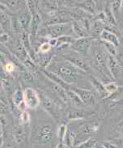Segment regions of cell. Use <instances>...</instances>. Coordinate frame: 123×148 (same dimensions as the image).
Instances as JSON below:
<instances>
[{"instance_id": "1", "label": "cell", "mask_w": 123, "mask_h": 148, "mask_svg": "<svg viewBox=\"0 0 123 148\" xmlns=\"http://www.w3.org/2000/svg\"><path fill=\"white\" fill-rule=\"evenodd\" d=\"M45 69L56 75L68 85L84 89H89V86H91L88 78L89 74L62 57L53 56Z\"/></svg>"}, {"instance_id": "35", "label": "cell", "mask_w": 123, "mask_h": 148, "mask_svg": "<svg viewBox=\"0 0 123 148\" xmlns=\"http://www.w3.org/2000/svg\"><path fill=\"white\" fill-rule=\"evenodd\" d=\"M119 57H120V58H119V61L121 62V64H122V65L123 67V52L119 56Z\"/></svg>"}, {"instance_id": "5", "label": "cell", "mask_w": 123, "mask_h": 148, "mask_svg": "<svg viewBox=\"0 0 123 148\" xmlns=\"http://www.w3.org/2000/svg\"><path fill=\"white\" fill-rule=\"evenodd\" d=\"M38 94L40 96L41 105L43 106L44 110L50 116H52L53 119L59 120V118L60 117V112L64 109L65 103L56 100L52 97H51L47 94H45L43 91L38 92Z\"/></svg>"}, {"instance_id": "3", "label": "cell", "mask_w": 123, "mask_h": 148, "mask_svg": "<svg viewBox=\"0 0 123 148\" xmlns=\"http://www.w3.org/2000/svg\"><path fill=\"white\" fill-rule=\"evenodd\" d=\"M73 34L74 35L73 24L69 23L45 25L38 31L37 36L50 40L52 38H58L62 36H72Z\"/></svg>"}, {"instance_id": "2", "label": "cell", "mask_w": 123, "mask_h": 148, "mask_svg": "<svg viewBox=\"0 0 123 148\" xmlns=\"http://www.w3.org/2000/svg\"><path fill=\"white\" fill-rule=\"evenodd\" d=\"M89 64L93 70V75L102 82L109 83L114 80L112 77L108 66V53L101 42H93L89 52ZM105 83V84H106Z\"/></svg>"}, {"instance_id": "29", "label": "cell", "mask_w": 123, "mask_h": 148, "mask_svg": "<svg viewBox=\"0 0 123 148\" xmlns=\"http://www.w3.org/2000/svg\"><path fill=\"white\" fill-rule=\"evenodd\" d=\"M16 68V64H14L12 61H8V62H7L5 64L4 67H3V69H4L3 71H5L7 73L12 74L13 72H15Z\"/></svg>"}, {"instance_id": "18", "label": "cell", "mask_w": 123, "mask_h": 148, "mask_svg": "<svg viewBox=\"0 0 123 148\" xmlns=\"http://www.w3.org/2000/svg\"><path fill=\"white\" fill-rule=\"evenodd\" d=\"M104 22L100 21V20H96L93 22L91 25V31H90V34L92 35V38H96L95 37L96 36H100L101 35L102 32L104 30Z\"/></svg>"}, {"instance_id": "8", "label": "cell", "mask_w": 123, "mask_h": 148, "mask_svg": "<svg viewBox=\"0 0 123 148\" xmlns=\"http://www.w3.org/2000/svg\"><path fill=\"white\" fill-rule=\"evenodd\" d=\"M69 90H73L78 95L85 106L89 107V108H93L96 105V98L91 90L74 86H70Z\"/></svg>"}, {"instance_id": "9", "label": "cell", "mask_w": 123, "mask_h": 148, "mask_svg": "<svg viewBox=\"0 0 123 148\" xmlns=\"http://www.w3.org/2000/svg\"><path fill=\"white\" fill-rule=\"evenodd\" d=\"M24 102L27 108L36 109L41 104L38 92L31 87L25 88L24 90Z\"/></svg>"}, {"instance_id": "24", "label": "cell", "mask_w": 123, "mask_h": 148, "mask_svg": "<svg viewBox=\"0 0 123 148\" xmlns=\"http://www.w3.org/2000/svg\"><path fill=\"white\" fill-rule=\"evenodd\" d=\"M123 97V86H119L118 90L115 92L114 94L109 95L107 99H109L110 100L113 102H118Z\"/></svg>"}, {"instance_id": "22", "label": "cell", "mask_w": 123, "mask_h": 148, "mask_svg": "<svg viewBox=\"0 0 123 148\" xmlns=\"http://www.w3.org/2000/svg\"><path fill=\"white\" fill-rule=\"evenodd\" d=\"M101 44L108 54H109L113 56H117V47L115 46H113V44L104 42V41H101Z\"/></svg>"}, {"instance_id": "16", "label": "cell", "mask_w": 123, "mask_h": 148, "mask_svg": "<svg viewBox=\"0 0 123 148\" xmlns=\"http://www.w3.org/2000/svg\"><path fill=\"white\" fill-rule=\"evenodd\" d=\"M1 29L4 33L9 34L12 29V19H11L8 12L1 9Z\"/></svg>"}, {"instance_id": "6", "label": "cell", "mask_w": 123, "mask_h": 148, "mask_svg": "<svg viewBox=\"0 0 123 148\" xmlns=\"http://www.w3.org/2000/svg\"><path fill=\"white\" fill-rule=\"evenodd\" d=\"M61 56L62 58H64L67 61L70 62L71 64H73L74 65L78 67V69L84 71L85 73H87V74H92L93 75V70L91 65H90L89 62L86 60L83 57L81 56V55H79L78 53L72 51L71 52L62 54Z\"/></svg>"}, {"instance_id": "13", "label": "cell", "mask_w": 123, "mask_h": 148, "mask_svg": "<svg viewBox=\"0 0 123 148\" xmlns=\"http://www.w3.org/2000/svg\"><path fill=\"white\" fill-rule=\"evenodd\" d=\"M89 112H87V110L79 108H68L66 112V116L69 121H80L85 119L86 117L89 116Z\"/></svg>"}, {"instance_id": "25", "label": "cell", "mask_w": 123, "mask_h": 148, "mask_svg": "<svg viewBox=\"0 0 123 148\" xmlns=\"http://www.w3.org/2000/svg\"><path fill=\"white\" fill-rule=\"evenodd\" d=\"M20 122H21V125H28L30 122L31 117L30 113L27 112V111H25L23 112L21 114V116H20Z\"/></svg>"}, {"instance_id": "21", "label": "cell", "mask_w": 123, "mask_h": 148, "mask_svg": "<svg viewBox=\"0 0 123 148\" xmlns=\"http://www.w3.org/2000/svg\"><path fill=\"white\" fill-rule=\"evenodd\" d=\"M67 132H68V127H67L66 125L61 124V125H59L57 129V132H56L59 142H64L65 141V136L67 134Z\"/></svg>"}, {"instance_id": "31", "label": "cell", "mask_w": 123, "mask_h": 148, "mask_svg": "<svg viewBox=\"0 0 123 148\" xmlns=\"http://www.w3.org/2000/svg\"><path fill=\"white\" fill-rule=\"evenodd\" d=\"M103 144L106 148H118V146L116 144H114L113 143H111V142H106Z\"/></svg>"}, {"instance_id": "17", "label": "cell", "mask_w": 123, "mask_h": 148, "mask_svg": "<svg viewBox=\"0 0 123 148\" xmlns=\"http://www.w3.org/2000/svg\"><path fill=\"white\" fill-rule=\"evenodd\" d=\"M100 39L104 42L113 44L116 47H118L120 44L118 37L109 29H104L102 32L101 35H100Z\"/></svg>"}, {"instance_id": "27", "label": "cell", "mask_w": 123, "mask_h": 148, "mask_svg": "<svg viewBox=\"0 0 123 148\" xmlns=\"http://www.w3.org/2000/svg\"><path fill=\"white\" fill-rule=\"evenodd\" d=\"M122 3L123 1H119V0H118V1H112L110 3L111 8H112V11H113V12L114 14V16L118 15L120 8L122 7Z\"/></svg>"}, {"instance_id": "15", "label": "cell", "mask_w": 123, "mask_h": 148, "mask_svg": "<svg viewBox=\"0 0 123 148\" xmlns=\"http://www.w3.org/2000/svg\"><path fill=\"white\" fill-rule=\"evenodd\" d=\"M1 4H5L7 8L8 9L10 12H20L22 9L26 8V2L23 1H17V0H6V1H1Z\"/></svg>"}, {"instance_id": "19", "label": "cell", "mask_w": 123, "mask_h": 148, "mask_svg": "<svg viewBox=\"0 0 123 148\" xmlns=\"http://www.w3.org/2000/svg\"><path fill=\"white\" fill-rule=\"evenodd\" d=\"M12 103L17 108L24 103V90L20 87L16 88L12 95Z\"/></svg>"}, {"instance_id": "12", "label": "cell", "mask_w": 123, "mask_h": 148, "mask_svg": "<svg viewBox=\"0 0 123 148\" xmlns=\"http://www.w3.org/2000/svg\"><path fill=\"white\" fill-rule=\"evenodd\" d=\"M17 19L23 31L28 33L30 29L31 22H32V14L27 7L25 8L22 9L21 11L19 12Z\"/></svg>"}, {"instance_id": "20", "label": "cell", "mask_w": 123, "mask_h": 148, "mask_svg": "<svg viewBox=\"0 0 123 148\" xmlns=\"http://www.w3.org/2000/svg\"><path fill=\"white\" fill-rule=\"evenodd\" d=\"M103 12L105 15V21H107L110 25H117V21L115 19L114 14L111 8V5H106Z\"/></svg>"}, {"instance_id": "14", "label": "cell", "mask_w": 123, "mask_h": 148, "mask_svg": "<svg viewBox=\"0 0 123 148\" xmlns=\"http://www.w3.org/2000/svg\"><path fill=\"white\" fill-rule=\"evenodd\" d=\"M26 127L27 125H19L17 126L14 127L12 130V136H13L14 142L18 145L23 143L25 141L27 135Z\"/></svg>"}, {"instance_id": "10", "label": "cell", "mask_w": 123, "mask_h": 148, "mask_svg": "<svg viewBox=\"0 0 123 148\" xmlns=\"http://www.w3.org/2000/svg\"><path fill=\"white\" fill-rule=\"evenodd\" d=\"M108 66L112 77L115 80H122L123 77V67L115 56L108 54Z\"/></svg>"}, {"instance_id": "4", "label": "cell", "mask_w": 123, "mask_h": 148, "mask_svg": "<svg viewBox=\"0 0 123 148\" xmlns=\"http://www.w3.org/2000/svg\"><path fill=\"white\" fill-rule=\"evenodd\" d=\"M31 135L33 143L38 146H46L52 142L54 127L51 123L37 125L33 129Z\"/></svg>"}, {"instance_id": "30", "label": "cell", "mask_w": 123, "mask_h": 148, "mask_svg": "<svg viewBox=\"0 0 123 148\" xmlns=\"http://www.w3.org/2000/svg\"><path fill=\"white\" fill-rule=\"evenodd\" d=\"M10 41V38H9L8 34L4 33V32H2L1 33V42L3 44H6L8 42Z\"/></svg>"}, {"instance_id": "34", "label": "cell", "mask_w": 123, "mask_h": 148, "mask_svg": "<svg viewBox=\"0 0 123 148\" xmlns=\"http://www.w3.org/2000/svg\"><path fill=\"white\" fill-rule=\"evenodd\" d=\"M94 148H106L104 146V144H100V143H97L96 145L95 146V147Z\"/></svg>"}, {"instance_id": "33", "label": "cell", "mask_w": 123, "mask_h": 148, "mask_svg": "<svg viewBox=\"0 0 123 148\" xmlns=\"http://www.w3.org/2000/svg\"><path fill=\"white\" fill-rule=\"evenodd\" d=\"M118 133L120 134L123 136V123H122V124L119 125L118 129Z\"/></svg>"}, {"instance_id": "26", "label": "cell", "mask_w": 123, "mask_h": 148, "mask_svg": "<svg viewBox=\"0 0 123 148\" xmlns=\"http://www.w3.org/2000/svg\"><path fill=\"white\" fill-rule=\"evenodd\" d=\"M104 86H105L106 90L109 92V95H113V94H114L115 92L118 90V87H119V86H118V85H117L115 82H113L106 83V84H104Z\"/></svg>"}, {"instance_id": "32", "label": "cell", "mask_w": 123, "mask_h": 148, "mask_svg": "<svg viewBox=\"0 0 123 148\" xmlns=\"http://www.w3.org/2000/svg\"><path fill=\"white\" fill-rule=\"evenodd\" d=\"M65 147H66V145L64 142H59L57 145H56V148H65Z\"/></svg>"}, {"instance_id": "23", "label": "cell", "mask_w": 123, "mask_h": 148, "mask_svg": "<svg viewBox=\"0 0 123 148\" xmlns=\"http://www.w3.org/2000/svg\"><path fill=\"white\" fill-rule=\"evenodd\" d=\"M96 143L97 140L95 138H91L90 139H88L87 141H86L78 146L75 147L74 148H94Z\"/></svg>"}, {"instance_id": "11", "label": "cell", "mask_w": 123, "mask_h": 148, "mask_svg": "<svg viewBox=\"0 0 123 148\" xmlns=\"http://www.w3.org/2000/svg\"><path fill=\"white\" fill-rule=\"evenodd\" d=\"M88 78H89V81L91 84L92 88L94 90H96L98 95L100 96L101 99H105V98H108L109 96V92L106 90L104 83L102 82L100 79L97 78L96 76H94L92 74H89Z\"/></svg>"}, {"instance_id": "7", "label": "cell", "mask_w": 123, "mask_h": 148, "mask_svg": "<svg viewBox=\"0 0 123 148\" xmlns=\"http://www.w3.org/2000/svg\"><path fill=\"white\" fill-rule=\"evenodd\" d=\"M96 38L92 37H86V38H76L74 42L70 46V49L75 52L78 53L81 56H88L90 50L91 48L93 42Z\"/></svg>"}, {"instance_id": "28", "label": "cell", "mask_w": 123, "mask_h": 148, "mask_svg": "<svg viewBox=\"0 0 123 148\" xmlns=\"http://www.w3.org/2000/svg\"><path fill=\"white\" fill-rule=\"evenodd\" d=\"M52 49V47L51 46V44L48 42H44L41 44L38 47V52L43 53V54H47L49 53Z\"/></svg>"}]
</instances>
